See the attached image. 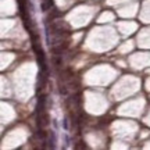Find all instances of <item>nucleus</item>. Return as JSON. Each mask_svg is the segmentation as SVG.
I'll return each mask as SVG.
<instances>
[{
  "label": "nucleus",
  "instance_id": "nucleus-1",
  "mask_svg": "<svg viewBox=\"0 0 150 150\" xmlns=\"http://www.w3.org/2000/svg\"><path fill=\"white\" fill-rule=\"evenodd\" d=\"M112 16L111 14H103L102 18H100V21H106V20H111Z\"/></svg>",
  "mask_w": 150,
  "mask_h": 150
}]
</instances>
